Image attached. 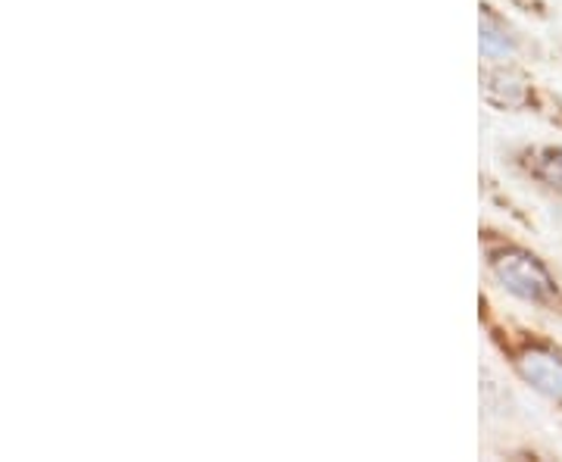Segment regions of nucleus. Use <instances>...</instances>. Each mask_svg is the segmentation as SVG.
Instances as JSON below:
<instances>
[{
  "mask_svg": "<svg viewBox=\"0 0 562 462\" xmlns=\"http://www.w3.org/2000/svg\"><path fill=\"white\" fill-rule=\"evenodd\" d=\"M479 328L506 375L531 397L562 416V338L497 301L494 288H479Z\"/></svg>",
  "mask_w": 562,
  "mask_h": 462,
  "instance_id": "nucleus-1",
  "label": "nucleus"
},
{
  "mask_svg": "<svg viewBox=\"0 0 562 462\" xmlns=\"http://www.w3.org/2000/svg\"><path fill=\"white\" fill-rule=\"evenodd\" d=\"M479 262L487 288L562 325V269L522 232L503 222L479 219Z\"/></svg>",
  "mask_w": 562,
  "mask_h": 462,
  "instance_id": "nucleus-2",
  "label": "nucleus"
},
{
  "mask_svg": "<svg viewBox=\"0 0 562 462\" xmlns=\"http://www.w3.org/2000/svg\"><path fill=\"white\" fill-rule=\"evenodd\" d=\"M479 98L497 116L535 120L562 132V94L522 60H479Z\"/></svg>",
  "mask_w": 562,
  "mask_h": 462,
  "instance_id": "nucleus-3",
  "label": "nucleus"
},
{
  "mask_svg": "<svg viewBox=\"0 0 562 462\" xmlns=\"http://www.w3.org/2000/svg\"><path fill=\"white\" fill-rule=\"evenodd\" d=\"M503 172L525 184L538 198L562 206V142L560 138H522L501 144Z\"/></svg>",
  "mask_w": 562,
  "mask_h": 462,
  "instance_id": "nucleus-4",
  "label": "nucleus"
},
{
  "mask_svg": "<svg viewBox=\"0 0 562 462\" xmlns=\"http://www.w3.org/2000/svg\"><path fill=\"white\" fill-rule=\"evenodd\" d=\"M538 41L497 0H479V60H543Z\"/></svg>",
  "mask_w": 562,
  "mask_h": 462,
  "instance_id": "nucleus-5",
  "label": "nucleus"
},
{
  "mask_svg": "<svg viewBox=\"0 0 562 462\" xmlns=\"http://www.w3.org/2000/svg\"><path fill=\"white\" fill-rule=\"evenodd\" d=\"M503 7H509L513 13H522L528 20L535 22H550L557 16V10H553V3L550 0H497Z\"/></svg>",
  "mask_w": 562,
  "mask_h": 462,
  "instance_id": "nucleus-6",
  "label": "nucleus"
}]
</instances>
